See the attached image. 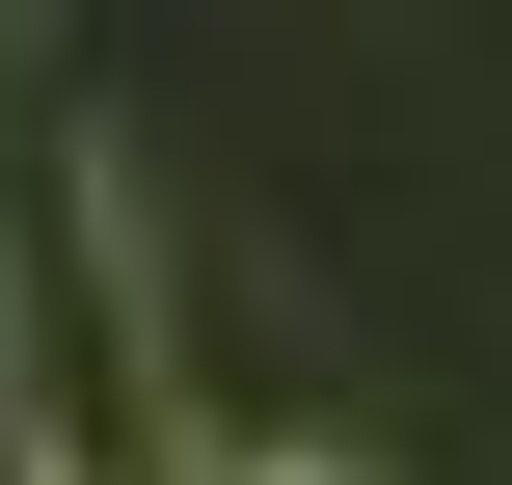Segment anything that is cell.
Here are the masks:
<instances>
[{
	"label": "cell",
	"mask_w": 512,
	"mask_h": 485,
	"mask_svg": "<svg viewBox=\"0 0 512 485\" xmlns=\"http://www.w3.org/2000/svg\"><path fill=\"white\" fill-rule=\"evenodd\" d=\"M189 485H378L351 432H189Z\"/></svg>",
	"instance_id": "6da1fadb"
}]
</instances>
